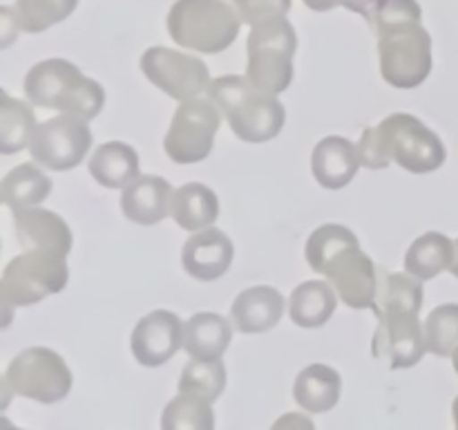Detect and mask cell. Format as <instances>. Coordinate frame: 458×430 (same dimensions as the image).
I'll list each match as a JSON object with an SVG mask.
<instances>
[{
    "mask_svg": "<svg viewBox=\"0 0 458 430\" xmlns=\"http://www.w3.org/2000/svg\"><path fill=\"white\" fill-rule=\"evenodd\" d=\"M423 307V280L405 273L380 271L378 296L371 312L378 327L371 340L376 358L387 361L389 370L414 367L428 352L425 325L419 314Z\"/></svg>",
    "mask_w": 458,
    "mask_h": 430,
    "instance_id": "6da1fadb",
    "label": "cell"
},
{
    "mask_svg": "<svg viewBox=\"0 0 458 430\" xmlns=\"http://www.w3.org/2000/svg\"><path fill=\"white\" fill-rule=\"evenodd\" d=\"M309 267L325 276L352 309H371L378 296L380 269L360 249L356 233L343 224H322L304 246Z\"/></svg>",
    "mask_w": 458,
    "mask_h": 430,
    "instance_id": "7a4b0ae2",
    "label": "cell"
},
{
    "mask_svg": "<svg viewBox=\"0 0 458 430\" xmlns=\"http://www.w3.org/2000/svg\"><path fill=\"white\" fill-rule=\"evenodd\" d=\"M416 0H387L376 21L380 74L392 88L414 90L434 67L432 36L425 30Z\"/></svg>",
    "mask_w": 458,
    "mask_h": 430,
    "instance_id": "3957f363",
    "label": "cell"
},
{
    "mask_svg": "<svg viewBox=\"0 0 458 430\" xmlns=\"http://www.w3.org/2000/svg\"><path fill=\"white\" fill-rule=\"evenodd\" d=\"M356 148L360 164L371 170H383L394 161L410 173L425 175L441 168L447 159L441 137L407 112H394L376 128L362 130Z\"/></svg>",
    "mask_w": 458,
    "mask_h": 430,
    "instance_id": "277c9868",
    "label": "cell"
},
{
    "mask_svg": "<svg viewBox=\"0 0 458 430\" xmlns=\"http://www.w3.org/2000/svg\"><path fill=\"white\" fill-rule=\"evenodd\" d=\"M206 94L217 103L233 134L242 142H271L284 128L286 110L277 94L258 88L249 76H219L210 81Z\"/></svg>",
    "mask_w": 458,
    "mask_h": 430,
    "instance_id": "5b68a950",
    "label": "cell"
},
{
    "mask_svg": "<svg viewBox=\"0 0 458 430\" xmlns=\"http://www.w3.org/2000/svg\"><path fill=\"white\" fill-rule=\"evenodd\" d=\"M22 88L31 106L70 112L88 121L98 116L106 103L101 83L85 76L67 58H45L31 65Z\"/></svg>",
    "mask_w": 458,
    "mask_h": 430,
    "instance_id": "8992f818",
    "label": "cell"
},
{
    "mask_svg": "<svg viewBox=\"0 0 458 430\" xmlns=\"http://www.w3.org/2000/svg\"><path fill=\"white\" fill-rule=\"evenodd\" d=\"M242 22L226 0H177L168 12V34L183 49L222 54L235 43Z\"/></svg>",
    "mask_w": 458,
    "mask_h": 430,
    "instance_id": "52a82bcc",
    "label": "cell"
},
{
    "mask_svg": "<svg viewBox=\"0 0 458 430\" xmlns=\"http://www.w3.org/2000/svg\"><path fill=\"white\" fill-rule=\"evenodd\" d=\"M70 282L67 255L52 249H25L9 260L0 280V300L4 309V327L12 322L18 307L38 305L52 294H61Z\"/></svg>",
    "mask_w": 458,
    "mask_h": 430,
    "instance_id": "ba28073f",
    "label": "cell"
},
{
    "mask_svg": "<svg viewBox=\"0 0 458 430\" xmlns=\"http://www.w3.org/2000/svg\"><path fill=\"white\" fill-rule=\"evenodd\" d=\"M298 34L286 16L258 22L246 39V76L271 94L286 92L293 83V54Z\"/></svg>",
    "mask_w": 458,
    "mask_h": 430,
    "instance_id": "9c48e42d",
    "label": "cell"
},
{
    "mask_svg": "<svg viewBox=\"0 0 458 430\" xmlns=\"http://www.w3.org/2000/svg\"><path fill=\"white\" fill-rule=\"evenodd\" d=\"M74 376L65 358L49 348H27L12 358L3 388L38 403H58L72 392Z\"/></svg>",
    "mask_w": 458,
    "mask_h": 430,
    "instance_id": "30bf717a",
    "label": "cell"
},
{
    "mask_svg": "<svg viewBox=\"0 0 458 430\" xmlns=\"http://www.w3.org/2000/svg\"><path fill=\"white\" fill-rule=\"evenodd\" d=\"M222 110L213 99L179 101L170 128L164 137V150L174 164H197L213 152L215 137L222 125Z\"/></svg>",
    "mask_w": 458,
    "mask_h": 430,
    "instance_id": "8fae6325",
    "label": "cell"
},
{
    "mask_svg": "<svg viewBox=\"0 0 458 430\" xmlns=\"http://www.w3.org/2000/svg\"><path fill=\"white\" fill-rule=\"evenodd\" d=\"M94 134L88 119L83 116L63 115L36 125L30 142V155L38 166L49 170H72L88 157Z\"/></svg>",
    "mask_w": 458,
    "mask_h": 430,
    "instance_id": "7c38bea8",
    "label": "cell"
},
{
    "mask_svg": "<svg viewBox=\"0 0 458 430\" xmlns=\"http://www.w3.org/2000/svg\"><path fill=\"white\" fill-rule=\"evenodd\" d=\"M139 67L155 88H159L161 92L177 99V101H186V99H195L208 92V65L192 54L157 45V47H148L141 54Z\"/></svg>",
    "mask_w": 458,
    "mask_h": 430,
    "instance_id": "4fadbf2b",
    "label": "cell"
},
{
    "mask_svg": "<svg viewBox=\"0 0 458 430\" xmlns=\"http://www.w3.org/2000/svg\"><path fill=\"white\" fill-rule=\"evenodd\" d=\"M130 348L139 366H164L183 348V322L174 312L155 309L137 322Z\"/></svg>",
    "mask_w": 458,
    "mask_h": 430,
    "instance_id": "5bb4252c",
    "label": "cell"
},
{
    "mask_svg": "<svg viewBox=\"0 0 458 430\" xmlns=\"http://www.w3.org/2000/svg\"><path fill=\"white\" fill-rule=\"evenodd\" d=\"M235 246L233 240L217 227L195 231L182 251V264L191 278L199 282H213L231 269Z\"/></svg>",
    "mask_w": 458,
    "mask_h": 430,
    "instance_id": "9a60e30c",
    "label": "cell"
},
{
    "mask_svg": "<svg viewBox=\"0 0 458 430\" xmlns=\"http://www.w3.org/2000/svg\"><path fill=\"white\" fill-rule=\"evenodd\" d=\"M174 188L159 175H137L121 188V211L130 222L152 227L173 213Z\"/></svg>",
    "mask_w": 458,
    "mask_h": 430,
    "instance_id": "2e32d148",
    "label": "cell"
},
{
    "mask_svg": "<svg viewBox=\"0 0 458 430\" xmlns=\"http://www.w3.org/2000/svg\"><path fill=\"white\" fill-rule=\"evenodd\" d=\"M16 237L25 249H52L63 255H70L74 237L65 219L54 211L25 206L12 209Z\"/></svg>",
    "mask_w": 458,
    "mask_h": 430,
    "instance_id": "e0dca14e",
    "label": "cell"
},
{
    "mask_svg": "<svg viewBox=\"0 0 458 430\" xmlns=\"http://www.w3.org/2000/svg\"><path fill=\"white\" fill-rule=\"evenodd\" d=\"M360 166L356 143L347 137L331 134V137L320 139L313 148L311 170L313 177L322 188L340 191L347 184H352Z\"/></svg>",
    "mask_w": 458,
    "mask_h": 430,
    "instance_id": "ac0fdd59",
    "label": "cell"
},
{
    "mask_svg": "<svg viewBox=\"0 0 458 430\" xmlns=\"http://www.w3.org/2000/svg\"><path fill=\"white\" fill-rule=\"evenodd\" d=\"M286 300L276 287L255 285L242 291L231 305V321L242 334H262L273 330L284 316Z\"/></svg>",
    "mask_w": 458,
    "mask_h": 430,
    "instance_id": "d6986e66",
    "label": "cell"
},
{
    "mask_svg": "<svg viewBox=\"0 0 458 430\" xmlns=\"http://www.w3.org/2000/svg\"><path fill=\"white\" fill-rule=\"evenodd\" d=\"M233 340V321L222 314L199 312L183 322V349L191 358H222Z\"/></svg>",
    "mask_w": 458,
    "mask_h": 430,
    "instance_id": "ffe728a7",
    "label": "cell"
},
{
    "mask_svg": "<svg viewBox=\"0 0 458 430\" xmlns=\"http://www.w3.org/2000/svg\"><path fill=\"white\" fill-rule=\"evenodd\" d=\"M340 394H343V376L325 363H311L295 376L293 399L309 415L334 410L340 401Z\"/></svg>",
    "mask_w": 458,
    "mask_h": 430,
    "instance_id": "44dd1931",
    "label": "cell"
},
{
    "mask_svg": "<svg viewBox=\"0 0 458 430\" xmlns=\"http://www.w3.org/2000/svg\"><path fill=\"white\" fill-rule=\"evenodd\" d=\"M338 307V291L331 282L307 280L293 289L289 298L291 321L304 330H316L329 322Z\"/></svg>",
    "mask_w": 458,
    "mask_h": 430,
    "instance_id": "7402d4cb",
    "label": "cell"
},
{
    "mask_svg": "<svg viewBox=\"0 0 458 430\" xmlns=\"http://www.w3.org/2000/svg\"><path fill=\"white\" fill-rule=\"evenodd\" d=\"M170 218L183 228V231H201L217 222L219 200L213 188L199 182H188L174 191L173 213Z\"/></svg>",
    "mask_w": 458,
    "mask_h": 430,
    "instance_id": "603a6c76",
    "label": "cell"
},
{
    "mask_svg": "<svg viewBox=\"0 0 458 430\" xmlns=\"http://www.w3.org/2000/svg\"><path fill=\"white\" fill-rule=\"evenodd\" d=\"M88 168L92 179L106 188H123L139 175V155L130 143L107 142L94 150Z\"/></svg>",
    "mask_w": 458,
    "mask_h": 430,
    "instance_id": "cb8c5ba5",
    "label": "cell"
},
{
    "mask_svg": "<svg viewBox=\"0 0 458 430\" xmlns=\"http://www.w3.org/2000/svg\"><path fill=\"white\" fill-rule=\"evenodd\" d=\"M454 262V240L445 233L429 231L416 237L405 254V269L420 280H432Z\"/></svg>",
    "mask_w": 458,
    "mask_h": 430,
    "instance_id": "d4e9b609",
    "label": "cell"
},
{
    "mask_svg": "<svg viewBox=\"0 0 458 430\" xmlns=\"http://www.w3.org/2000/svg\"><path fill=\"white\" fill-rule=\"evenodd\" d=\"M49 193H52V179L38 168L36 161L12 168L0 184V200L9 209L38 206L47 200Z\"/></svg>",
    "mask_w": 458,
    "mask_h": 430,
    "instance_id": "484cf974",
    "label": "cell"
},
{
    "mask_svg": "<svg viewBox=\"0 0 458 430\" xmlns=\"http://www.w3.org/2000/svg\"><path fill=\"white\" fill-rule=\"evenodd\" d=\"M36 125L38 124L30 103L0 90V152L13 155L30 148Z\"/></svg>",
    "mask_w": 458,
    "mask_h": 430,
    "instance_id": "4316f807",
    "label": "cell"
},
{
    "mask_svg": "<svg viewBox=\"0 0 458 430\" xmlns=\"http://www.w3.org/2000/svg\"><path fill=\"white\" fill-rule=\"evenodd\" d=\"M79 0H16L13 25L25 34H40L72 16Z\"/></svg>",
    "mask_w": 458,
    "mask_h": 430,
    "instance_id": "83f0119b",
    "label": "cell"
},
{
    "mask_svg": "<svg viewBox=\"0 0 458 430\" xmlns=\"http://www.w3.org/2000/svg\"><path fill=\"white\" fill-rule=\"evenodd\" d=\"M161 428L164 430H213L215 412L210 401L191 392H179L170 399L168 406L161 415Z\"/></svg>",
    "mask_w": 458,
    "mask_h": 430,
    "instance_id": "f1b7e54d",
    "label": "cell"
},
{
    "mask_svg": "<svg viewBox=\"0 0 458 430\" xmlns=\"http://www.w3.org/2000/svg\"><path fill=\"white\" fill-rule=\"evenodd\" d=\"M224 388H226V366L222 358H213V361L191 358L183 366L177 385L179 392L197 394L210 403L222 397Z\"/></svg>",
    "mask_w": 458,
    "mask_h": 430,
    "instance_id": "f546056e",
    "label": "cell"
},
{
    "mask_svg": "<svg viewBox=\"0 0 458 430\" xmlns=\"http://www.w3.org/2000/svg\"><path fill=\"white\" fill-rule=\"evenodd\" d=\"M423 325L428 352L437 357H452L458 348V303L434 307Z\"/></svg>",
    "mask_w": 458,
    "mask_h": 430,
    "instance_id": "4dcf8cb0",
    "label": "cell"
},
{
    "mask_svg": "<svg viewBox=\"0 0 458 430\" xmlns=\"http://www.w3.org/2000/svg\"><path fill=\"white\" fill-rule=\"evenodd\" d=\"M233 4L240 12L242 21L249 25H258L267 18L286 16L293 7V0H235Z\"/></svg>",
    "mask_w": 458,
    "mask_h": 430,
    "instance_id": "1f68e13d",
    "label": "cell"
},
{
    "mask_svg": "<svg viewBox=\"0 0 458 430\" xmlns=\"http://www.w3.org/2000/svg\"><path fill=\"white\" fill-rule=\"evenodd\" d=\"M340 4H343L344 9H349V12L360 13L362 18L369 21V25H376V21H378L380 12H383V7L387 4V0H340Z\"/></svg>",
    "mask_w": 458,
    "mask_h": 430,
    "instance_id": "d6a6232c",
    "label": "cell"
},
{
    "mask_svg": "<svg viewBox=\"0 0 458 430\" xmlns=\"http://www.w3.org/2000/svg\"><path fill=\"white\" fill-rule=\"evenodd\" d=\"M282 426H286V428H291V426H300V428H313V421L307 419L304 415H298V412H291V415L282 417L280 421H276V428H282Z\"/></svg>",
    "mask_w": 458,
    "mask_h": 430,
    "instance_id": "836d02e7",
    "label": "cell"
},
{
    "mask_svg": "<svg viewBox=\"0 0 458 430\" xmlns=\"http://www.w3.org/2000/svg\"><path fill=\"white\" fill-rule=\"evenodd\" d=\"M304 4L313 12H331V9L338 7L340 0H304Z\"/></svg>",
    "mask_w": 458,
    "mask_h": 430,
    "instance_id": "e575fe53",
    "label": "cell"
},
{
    "mask_svg": "<svg viewBox=\"0 0 458 430\" xmlns=\"http://www.w3.org/2000/svg\"><path fill=\"white\" fill-rule=\"evenodd\" d=\"M450 271L454 273V276L458 278V237H456V240H454V262H452Z\"/></svg>",
    "mask_w": 458,
    "mask_h": 430,
    "instance_id": "d590c367",
    "label": "cell"
},
{
    "mask_svg": "<svg viewBox=\"0 0 458 430\" xmlns=\"http://www.w3.org/2000/svg\"><path fill=\"white\" fill-rule=\"evenodd\" d=\"M452 415H454V426L458 428V397L454 399V406H452Z\"/></svg>",
    "mask_w": 458,
    "mask_h": 430,
    "instance_id": "8d00e7d4",
    "label": "cell"
},
{
    "mask_svg": "<svg viewBox=\"0 0 458 430\" xmlns=\"http://www.w3.org/2000/svg\"><path fill=\"white\" fill-rule=\"evenodd\" d=\"M452 366H454L456 374H458V348L454 349V354H452Z\"/></svg>",
    "mask_w": 458,
    "mask_h": 430,
    "instance_id": "74e56055",
    "label": "cell"
},
{
    "mask_svg": "<svg viewBox=\"0 0 458 430\" xmlns=\"http://www.w3.org/2000/svg\"><path fill=\"white\" fill-rule=\"evenodd\" d=\"M231 3H235V0H231Z\"/></svg>",
    "mask_w": 458,
    "mask_h": 430,
    "instance_id": "f35d334b",
    "label": "cell"
}]
</instances>
